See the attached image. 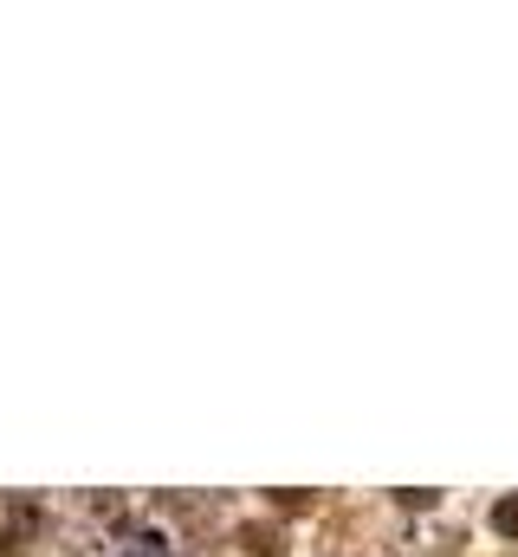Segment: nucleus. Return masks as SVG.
Returning a JSON list of instances; mask_svg holds the SVG:
<instances>
[{"label": "nucleus", "instance_id": "nucleus-2", "mask_svg": "<svg viewBox=\"0 0 518 557\" xmlns=\"http://www.w3.org/2000/svg\"><path fill=\"white\" fill-rule=\"evenodd\" d=\"M240 539H247V552H254V557H279V539H272L266 525H247Z\"/></svg>", "mask_w": 518, "mask_h": 557}, {"label": "nucleus", "instance_id": "nucleus-1", "mask_svg": "<svg viewBox=\"0 0 518 557\" xmlns=\"http://www.w3.org/2000/svg\"><path fill=\"white\" fill-rule=\"evenodd\" d=\"M493 532H499V539H518V499H499V506H493Z\"/></svg>", "mask_w": 518, "mask_h": 557}]
</instances>
